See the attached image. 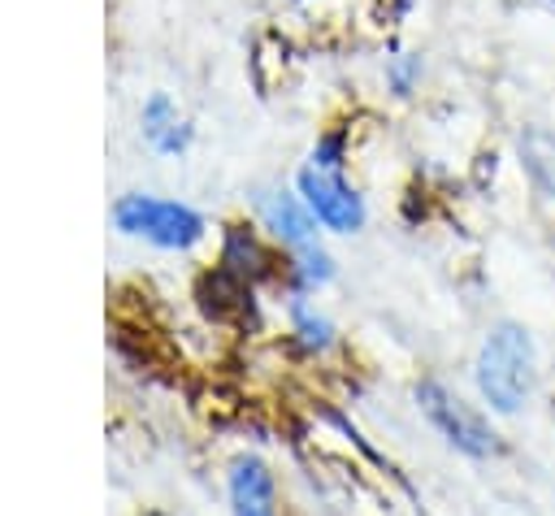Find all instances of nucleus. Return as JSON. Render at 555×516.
Wrapping results in <instances>:
<instances>
[{"label":"nucleus","mask_w":555,"mask_h":516,"mask_svg":"<svg viewBox=\"0 0 555 516\" xmlns=\"http://www.w3.org/2000/svg\"><path fill=\"white\" fill-rule=\"evenodd\" d=\"M473 377H477V390L490 403V412H499V416L520 412L533 390V338L525 334V325L499 321L477 351Z\"/></svg>","instance_id":"nucleus-1"},{"label":"nucleus","mask_w":555,"mask_h":516,"mask_svg":"<svg viewBox=\"0 0 555 516\" xmlns=\"http://www.w3.org/2000/svg\"><path fill=\"white\" fill-rule=\"evenodd\" d=\"M416 403H421V412L429 416V425H434L455 451L477 455V460L499 451V434L490 429V421H486L473 403H464L451 386H442V382H421V386H416Z\"/></svg>","instance_id":"nucleus-2"},{"label":"nucleus","mask_w":555,"mask_h":516,"mask_svg":"<svg viewBox=\"0 0 555 516\" xmlns=\"http://www.w3.org/2000/svg\"><path fill=\"white\" fill-rule=\"evenodd\" d=\"M299 195L304 204L312 208V217L325 225V230H338V234H351L364 225V204L360 195L343 182V165L334 160H308L299 169Z\"/></svg>","instance_id":"nucleus-3"},{"label":"nucleus","mask_w":555,"mask_h":516,"mask_svg":"<svg viewBox=\"0 0 555 516\" xmlns=\"http://www.w3.org/2000/svg\"><path fill=\"white\" fill-rule=\"evenodd\" d=\"M113 217L126 234H143L160 247H191L204 234L199 212H191L182 204H169V199H152V195H126Z\"/></svg>","instance_id":"nucleus-4"},{"label":"nucleus","mask_w":555,"mask_h":516,"mask_svg":"<svg viewBox=\"0 0 555 516\" xmlns=\"http://www.w3.org/2000/svg\"><path fill=\"white\" fill-rule=\"evenodd\" d=\"M230 507H234V516H278L273 473L264 468V460L243 455L230 468Z\"/></svg>","instance_id":"nucleus-5"},{"label":"nucleus","mask_w":555,"mask_h":516,"mask_svg":"<svg viewBox=\"0 0 555 516\" xmlns=\"http://www.w3.org/2000/svg\"><path fill=\"white\" fill-rule=\"evenodd\" d=\"M260 217H264V225L273 230V238H282L286 247H304V243H312V234H317V217H312V208L308 204H299L295 195H286V191H269V195H260Z\"/></svg>","instance_id":"nucleus-6"},{"label":"nucleus","mask_w":555,"mask_h":516,"mask_svg":"<svg viewBox=\"0 0 555 516\" xmlns=\"http://www.w3.org/2000/svg\"><path fill=\"white\" fill-rule=\"evenodd\" d=\"M221 269L225 273H234L238 282H256V278H264L269 273V256H264V247L256 243V234H247V230H230L225 234V251H221Z\"/></svg>","instance_id":"nucleus-7"},{"label":"nucleus","mask_w":555,"mask_h":516,"mask_svg":"<svg viewBox=\"0 0 555 516\" xmlns=\"http://www.w3.org/2000/svg\"><path fill=\"white\" fill-rule=\"evenodd\" d=\"M173 121H178V117L169 113L165 100H152V104H147V139H152L160 152H178V147H182V130H178Z\"/></svg>","instance_id":"nucleus-8"},{"label":"nucleus","mask_w":555,"mask_h":516,"mask_svg":"<svg viewBox=\"0 0 555 516\" xmlns=\"http://www.w3.org/2000/svg\"><path fill=\"white\" fill-rule=\"evenodd\" d=\"M330 273H334V269H330V256H325L317 243L295 247V278H299L304 286H321Z\"/></svg>","instance_id":"nucleus-9"},{"label":"nucleus","mask_w":555,"mask_h":516,"mask_svg":"<svg viewBox=\"0 0 555 516\" xmlns=\"http://www.w3.org/2000/svg\"><path fill=\"white\" fill-rule=\"evenodd\" d=\"M295 325H299L308 347H330V321L325 317H312L308 308H295Z\"/></svg>","instance_id":"nucleus-10"}]
</instances>
